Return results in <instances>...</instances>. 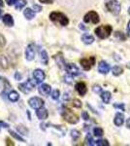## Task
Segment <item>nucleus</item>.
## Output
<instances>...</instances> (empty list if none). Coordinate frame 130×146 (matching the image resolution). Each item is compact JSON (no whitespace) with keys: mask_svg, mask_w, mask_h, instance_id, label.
Returning <instances> with one entry per match:
<instances>
[{"mask_svg":"<svg viewBox=\"0 0 130 146\" xmlns=\"http://www.w3.org/2000/svg\"><path fill=\"white\" fill-rule=\"evenodd\" d=\"M49 20L53 21V23H57L62 27H65L69 23V20L64 14L59 13V12H53L49 14Z\"/></svg>","mask_w":130,"mask_h":146,"instance_id":"1","label":"nucleus"},{"mask_svg":"<svg viewBox=\"0 0 130 146\" xmlns=\"http://www.w3.org/2000/svg\"><path fill=\"white\" fill-rule=\"evenodd\" d=\"M61 114H62V117L64 118L66 122L70 124H77L79 122V118L74 112L72 111L69 108H64V109L61 111Z\"/></svg>","mask_w":130,"mask_h":146,"instance_id":"2","label":"nucleus"},{"mask_svg":"<svg viewBox=\"0 0 130 146\" xmlns=\"http://www.w3.org/2000/svg\"><path fill=\"white\" fill-rule=\"evenodd\" d=\"M112 30L113 28L111 25H101V27H98L95 29V33L99 38L105 39L110 36L111 33H112Z\"/></svg>","mask_w":130,"mask_h":146,"instance_id":"3","label":"nucleus"},{"mask_svg":"<svg viewBox=\"0 0 130 146\" xmlns=\"http://www.w3.org/2000/svg\"><path fill=\"white\" fill-rule=\"evenodd\" d=\"M107 9L114 15H119L120 12V4L117 0H105Z\"/></svg>","mask_w":130,"mask_h":146,"instance_id":"4","label":"nucleus"},{"mask_svg":"<svg viewBox=\"0 0 130 146\" xmlns=\"http://www.w3.org/2000/svg\"><path fill=\"white\" fill-rule=\"evenodd\" d=\"M34 89H35V83L31 79H28L26 80V82H23V83L18 85V90L22 91L23 94H29Z\"/></svg>","mask_w":130,"mask_h":146,"instance_id":"5","label":"nucleus"},{"mask_svg":"<svg viewBox=\"0 0 130 146\" xmlns=\"http://www.w3.org/2000/svg\"><path fill=\"white\" fill-rule=\"evenodd\" d=\"M28 104L29 106L33 108V109H39V108L44 106V100L40 98H37V96H33V98H29L28 100Z\"/></svg>","mask_w":130,"mask_h":146,"instance_id":"6","label":"nucleus"},{"mask_svg":"<svg viewBox=\"0 0 130 146\" xmlns=\"http://www.w3.org/2000/svg\"><path fill=\"white\" fill-rule=\"evenodd\" d=\"M100 19H99V16L96 12L94 11H90L84 16V23H98Z\"/></svg>","mask_w":130,"mask_h":146,"instance_id":"7","label":"nucleus"},{"mask_svg":"<svg viewBox=\"0 0 130 146\" xmlns=\"http://www.w3.org/2000/svg\"><path fill=\"white\" fill-rule=\"evenodd\" d=\"M35 54H36V51H35V45L33 43L29 44L26 49H25V60H28V62H31V60H34L35 58Z\"/></svg>","mask_w":130,"mask_h":146,"instance_id":"8","label":"nucleus"},{"mask_svg":"<svg viewBox=\"0 0 130 146\" xmlns=\"http://www.w3.org/2000/svg\"><path fill=\"white\" fill-rule=\"evenodd\" d=\"M80 62H81V65L84 70H89L92 65L95 63V58L91 56V58H82Z\"/></svg>","mask_w":130,"mask_h":146,"instance_id":"9","label":"nucleus"},{"mask_svg":"<svg viewBox=\"0 0 130 146\" xmlns=\"http://www.w3.org/2000/svg\"><path fill=\"white\" fill-rule=\"evenodd\" d=\"M11 88V84L9 83V81L5 78H0V90H2L1 95H6L9 92V89ZM9 94V93H8Z\"/></svg>","mask_w":130,"mask_h":146,"instance_id":"10","label":"nucleus"},{"mask_svg":"<svg viewBox=\"0 0 130 146\" xmlns=\"http://www.w3.org/2000/svg\"><path fill=\"white\" fill-rule=\"evenodd\" d=\"M66 71L68 72V74H70L71 76H78L80 75V70L74 63H68L65 66Z\"/></svg>","mask_w":130,"mask_h":146,"instance_id":"11","label":"nucleus"},{"mask_svg":"<svg viewBox=\"0 0 130 146\" xmlns=\"http://www.w3.org/2000/svg\"><path fill=\"white\" fill-rule=\"evenodd\" d=\"M33 77H34L36 83L41 84L45 80L46 75H45V72L42 69H35L34 71H33Z\"/></svg>","mask_w":130,"mask_h":146,"instance_id":"12","label":"nucleus"},{"mask_svg":"<svg viewBox=\"0 0 130 146\" xmlns=\"http://www.w3.org/2000/svg\"><path fill=\"white\" fill-rule=\"evenodd\" d=\"M38 91L42 96H48L51 93V87L48 84H41L38 88Z\"/></svg>","mask_w":130,"mask_h":146,"instance_id":"13","label":"nucleus"},{"mask_svg":"<svg viewBox=\"0 0 130 146\" xmlns=\"http://www.w3.org/2000/svg\"><path fill=\"white\" fill-rule=\"evenodd\" d=\"M36 116L38 117V119H39V120H45V119L48 118L49 112H48V110H47L46 108L41 107V108H39V109H37V111H36Z\"/></svg>","mask_w":130,"mask_h":146,"instance_id":"14","label":"nucleus"},{"mask_svg":"<svg viewBox=\"0 0 130 146\" xmlns=\"http://www.w3.org/2000/svg\"><path fill=\"white\" fill-rule=\"evenodd\" d=\"M75 88H76V91L79 93V95H81V96H84L87 92L86 84L82 83V82H79V83H77L76 86H75Z\"/></svg>","mask_w":130,"mask_h":146,"instance_id":"15","label":"nucleus"},{"mask_svg":"<svg viewBox=\"0 0 130 146\" xmlns=\"http://www.w3.org/2000/svg\"><path fill=\"white\" fill-rule=\"evenodd\" d=\"M109 70H110V65L106 62H100L98 65V71L102 74H107Z\"/></svg>","mask_w":130,"mask_h":146,"instance_id":"16","label":"nucleus"},{"mask_svg":"<svg viewBox=\"0 0 130 146\" xmlns=\"http://www.w3.org/2000/svg\"><path fill=\"white\" fill-rule=\"evenodd\" d=\"M2 21H3V23L5 25L9 27H12L14 25V20H13V17H12L11 15H9V14H6V15L3 16V18H2Z\"/></svg>","mask_w":130,"mask_h":146,"instance_id":"17","label":"nucleus"},{"mask_svg":"<svg viewBox=\"0 0 130 146\" xmlns=\"http://www.w3.org/2000/svg\"><path fill=\"white\" fill-rule=\"evenodd\" d=\"M115 126L117 127H120L122 124H123L124 122V116L123 114H121V113H117L115 114V120H114Z\"/></svg>","mask_w":130,"mask_h":146,"instance_id":"18","label":"nucleus"},{"mask_svg":"<svg viewBox=\"0 0 130 146\" xmlns=\"http://www.w3.org/2000/svg\"><path fill=\"white\" fill-rule=\"evenodd\" d=\"M82 41L84 42V44H86V45H89V44H92L94 41V37L92 36L90 34H84L82 36Z\"/></svg>","mask_w":130,"mask_h":146,"instance_id":"19","label":"nucleus"},{"mask_svg":"<svg viewBox=\"0 0 130 146\" xmlns=\"http://www.w3.org/2000/svg\"><path fill=\"white\" fill-rule=\"evenodd\" d=\"M8 98L12 102H16V101L20 100V96H18V94L16 91H11L8 94Z\"/></svg>","mask_w":130,"mask_h":146,"instance_id":"20","label":"nucleus"},{"mask_svg":"<svg viewBox=\"0 0 130 146\" xmlns=\"http://www.w3.org/2000/svg\"><path fill=\"white\" fill-rule=\"evenodd\" d=\"M23 15L24 17L27 19V20H32V19L35 18V12L30 8H26L24 11H23Z\"/></svg>","mask_w":130,"mask_h":146,"instance_id":"21","label":"nucleus"},{"mask_svg":"<svg viewBox=\"0 0 130 146\" xmlns=\"http://www.w3.org/2000/svg\"><path fill=\"white\" fill-rule=\"evenodd\" d=\"M111 98H112V96H111V93L108 91L106 92H103L102 94H101V98H102L103 102L104 103H109L111 100Z\"/></svg>","mask_w":130,"mask_h":146,"instance_id":"22","label":"nucleus"},{"mask_svg":"<svg viewBox=\"0 0 130 146\" xmlns=\"http://www.w3.org/2000/svg\"><path fill=\"white\" fill-rule=\"evenodd\" d=\"M54 60H56V62H57L58 66H59L60 68H65L66 64L64 62V60H63V58L61 56H54Z\"/></svg>","mask_w":130,"mask_h":146,"instance_id":"23","label":"nucleus"},{"mask_svg":"<svg viewBox=\"0 0 130 146\" xmlns=\"http://www.w3.org/2000/svg\"><path fill=\"white\" fill-rule=\"evenodd\" d=\"M41 62L43 64L47 65L49 62V56H48V54H47V52L43 50L41 52Z\"/></svg>","mask_w":130,"mask_h":146,"instance_id":"24","label":"nucleus"},{"mask_svg":"<svg viewBox=\"0 0 130 146\" xmlns=\"http://www.w3.org/2000/svg\"><path fill=\"white\" fill-rule=\"evenodd\" d=\"M27 2L25 1V0H18V1H16V3L15 4V7H16V10H22V9L26 5Z\"/></svg>","mask_w":130,"mask_h":146,"instance_id":"25","label":"nucleus"},{"mask_svg":"<svg viewBox=\"0 0 130 146\" xmlns=\"http://www.w3.org/2000/svg\"><path fill=\"white\" fill-rule=\"evenodd\" d=\"M113 75H115V76H119V75L121 74L122 72H123V69H122L120 66H114L113 67Z\"/></svg>","mask_w":130,"mask_h":146,"instance_id":"26","label":"nucleus"},{"mask_svg":"<svg viewBox=\"0 0 130 146\" xmlns=\"http://www.w3.org/2000/svg\"><path fill=\"white\" fill-rule=\"evenodd\" d=\"M9 133H10V135L11 136H13L14 138H16V140H20V141H22V142H25V140H24V138H22L20 135H18V133H15L14 131H9Z\"/></svg>","mask_w":130,"mask_h":146,"instance_id":"27","label":"nucleus"},{"mask_svg":"<svg viewBox=\"0 0 130 146\" xmlns=\"http://www.w3.org/2000/svg\"><path fill=\"white\" fill-rule=\"evenodd\" d=\"M80 135H81V133H80V131H77V129H72V131H71V136H72L73 140H77L78 138L80 137Z\"/></svg>","mask_w":130,"mask_h":146,"instance_id":"28","label":"nucleus"},{"mask_svg":"<svg viewBox=\"0 0 130 146\" xmlns=\"http://www.w3.org/2000/svg\"><path fill=\"white\" fill-rule=\"evenodd\" d=\"M93 133H94V135L95 136H102L104 135V131H103V129H101V128H94L93 129Z\"/></svg>","mask_w":130,"mask_h":146,"instance_id":"29","label":"nucleus"},{"mask_svg":"<svg viewBox=\"0 0 130 146\" xmlns=\"http://www.w3.org/2000/svg\"><path fill=\"white\" fill-rule=\"evenodd\" d=\"M94 145H97V146H109V142L107 140H97V141H94Z\"/></svg>","mask_w":130,"mask_h":146,"instance_id":"30","label":"nucleus"},{"mask_svg":"<svg viewBox=\"0 0 130 146\" xmlns=\"http://www.w3.org/2000/svg\"><path fill=\"white\" fill-rule=\"evenodd\" d=\"M86 144L89 145V146L94 145V141H93V139H92V136L89 135V133L86 135Z\"/></svg>","mask_w":130,"mask_h":146,"instance_id":"31","label":"nucleus"},{"mask_svg":"<svg viewBox=\"0 0 130 146\" xmlns=\"http://www.w3.org/2000/svg\"><path fill=\"white\" fill-rule=\"evenodd\" d=\"M59 96H60V93L58 90H54L53 93H51V98L53 100H57L59 98Z\"/></svg>","mask_w":130,"mask_h":146,"instance_id":"32","label":"nucleus"},{"mask_svg":"<svg viewBox=\"0 0 130 146\" xmlns=\"http://www.w3.org/2000/svg\"><path fill=\"white\" fill-rule=\"evenodd\" d=\"M73 106L76 107V108H81L82 107V102L80 101L79 100H77V98H75V100H73Z\"/></svg>","mask_w":130,"mask_h":146,"instance_id":"33","label":"nucleus"},{"mask_svg":"<svg viewBox=\"0 0 130 146\" xmlns=\"http://www.w3.org/2000/svg\"><path fill=\"white\" fill-rule=\"evenodd\" d=\"M92 90H93L94 93L99 94V93H101V91H102V88H101L100 86H98V85H94L93 88H92Z\"/></svg>","mask_w":130,"mask_h":146,"instance_id":"34","label":"nucleus"},{"mask_svg":"<svg viewBox=\"0 0 130 146\" xmlns=\"http://www.w3.org/2000/svg\"><path fill=\"white\" fill-rule=\"evenodd\" d=\"M16 129H18V131H20V133H25V135H26L27 131H28L26 129L23 128V126H18V128H16Z\"/></svg>","mask_w":130,"mask_h":146,"instance_id":"35","label":"nucleus"},{"mask_svg":"<svg viewBox=\"0 0 130 146\" xmlns=\"http://www.w3.org/2000/svg\"><path fill=\"white\" fill-rule=\"evenodd\" d=\"M115 37H119V38L120 39V40H125V36L123 34H122V32H119V31H117L115 33Z\"/></svg>","mask_w":130,"mask_h":146,"instance_id":"36","label":"nucleus"},{"mask_svg":"<svg viewBox=\"0 0 130 146\" xmlns=\"http://www.w3.org/2000/svg\"><path fill=\"white\" fill-rule=\"evenodd\" d=\"M115 108H119V109H121L122 111H124V104L123 103H115L114 104Z\"/></svg>","mask_w":130,"mask_h":146,"instance_id":"37","label":"nucleus"},{"mask_svg":"<svg viewBox=\"0 0 130 146\" xmlns=\"http://www.w3.org/2000/svg\"><path fill=\"white\" fill-rule=\"evenodd\" d=\"M6 45V40L2 35H0V47H3Z\"/></svg>","mask_w":130,"mask_h":146,"instance_id":"38","label":"nucleus"},{"mask_svg":"<svg viewBox=\"0 0 130 146\" xmlns=\"http://www.w3.org/2000/svg\"><path fill=\"white\" fill-rule=\"evenodd\" d=\"M5 1H6L7 5L13 6V5H15V4L16 3V1H18V0H5Z\"/></svg>","mask_w":130,"mask_h":146,"instance_id":"39","label":"nucleus"},{"mask_svg":"<svg viewBox=\"0 0 130 146\" xmlns=\"http://www.w3.org/2000/svg\"><path fill=\"white\" fill-rule=\"evenodd\" d=\"M82 117L84 120H86V121H87V120L89 119V116H88V113H87L86 111H84L82 113Z\"/></svg>","mask_w":130,"mask_h":146,"instance_id":"40","label":"nucleus"},{"mask_svg":"<svg viewBox=\"0 0 130 146\" xmlns=\"http://www.w3.org/2000/svg\"><path fill=\"white\" fill-rule=\"evenodd\" d=\"M2 128H5V129L9 128V125L3 121H0V129H2Z\"/></svg>","mask_w":130,"mask_h":146,"instance_id":"41","label":"nucleus"},{"mask_svg":"<svg viewBox=\"0 0 130 146\" xmlns=\"http://www.w3.org/2000/svg\"><path fill=\"white\" fill-rule=\"evenodd\" d=\"M39 1L43 4H51L53 2V0H39Z\"/></svg>","mask_w":130,"mask_h":146,"instance_id":"42","label":"nucleus"},{"mask_svg":"<svg viewBox=\"0 0 130 146\" xmlns=\"http://www.w3.org/2000/svg\"><path fill=\"white\" fill-rule=\"evenodd\" d=\"M33 8H34V10L35 11H37V12H40L42 10V8L40 6H38V5H35V4H33Z\"/></svg>","mask_w":130,"mask_h":146,"instance_id":"43","label":"nucleus"},{"mask_svg":"<svg viewBox=\"0 0 130 146\" xmlns=\"http://www.w3.org/2000/svg\"><path fill=\"white\" fill-rule=\"evenodd\" d=\"M15 78H16V80H20L22 79V75H20L18 72H16L15 74Z\"/></svg>","mask_w":130,"mask_h":146,"instance_id":"44","label":"nucleus"},{"mask_svg":"<svg viewBox=\"0 0 130 146\" xmlns=\"http://www.w3.org/2000/svg\"><path fill=\"white\" fill-rule=\"evenodd\" d=\"M65 82L66 83H68V84H71L72 83V78H71V77H65Z\"/></svg>","mask_w":130,"mask_h":146,"instance_id":"45","label":"nucleus"},{"mask_svg":"<svg viewBox=\"0 0 130 146\" xmlns=\"http://www.w3.org/2000/svg\"><path fill=\"white\" fill-rule=\"evenodd\" d=\"M127 33H128V35H130V22L127 25Z\"/></svg>","mask_w":130,"mask_h":146,"instance_id":"46","label":"nucleus"},{"mask_svg":"<svg viewBox=\"0 0 130 146\" xmlns=\"http://www.w3.org/2000/svg\"><path fill=\"white\" fill-rule=\"evenodd\" d=\"M126 126H127V128H129V129H130V118H129V119H127V121H126Z\"/></svg>","mask_w":130,"mask_h":146,"instance_id":"47","label":"nucleus"},{"mask_svg":"<svg viewBox=\"0 0 130 146\" xmlns=\"http://www.w3.org/2000/svg\"><path fill=\"white\" fill-rule=\"evenodd\" d=\"M3 6V0H0V7Z\"/></svg>","mask_w":130,"mask_h":146,"instance_id":"48","label":"nucleus"},{"mask_svg":"<svg viewBox=\"0 0 130 146\" xmlns=\"http://www.w3.org/2000/svg\"><path fill=\"white\" fill-rule=\"evenodd\" d=\"M2 18V10H0V19Z\"/></svg>","mask_w":130,"mask_h":146,"instance_id":"49","label":"nucleus"},{"mask_svg":"<svg viewBox=\"0 0 130 146\" xmlns=\"http://www.w3.org/2000/svg\"><path fill=\"white\" fill-rule=\"evenodd\" d=\"M126 66H127V68H129V69H130V63H128V64H127Z\"/></svg>","mask_w":130,"mask_h":146,"instance_id":"50","label":"nucleus"},{"mask_svg":"<svg viewBox=\"0 0 130 146\" xmlns=\"http://www.w3.org/2000/svg\"><path fill=\"white\" fill-rule=\"evenodd\" d=\"M128 13H129V15H130V7H129V9H128Z\"/></svg>","mask_w":130,"mask_h":146,"instance_id":"51","label":"nucleus"}]
</instances>
